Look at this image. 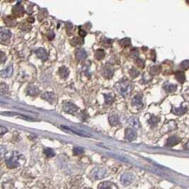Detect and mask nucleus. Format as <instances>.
<instances>
[{"label":"nucleus","mask_w":189,"mask_h":189,"mask_svg":"<svg viewBox=\"0 0 189 189\" xmlns=\"http://www.w3.org/2000/svg\"><path fill=\"white\" fill-rule=\"evenodd\" d=\"M114 73V70L113 69L112 67H109V66H106L103 67L102 70V75L104 77L107 79H111L113 77Z\"/></svg>","instance_id":"nucleus-12"},{"label":"nucleus","mask_w":189,"mask_h":189,"mask_svg":"<svg viewBox=\"0 0 189 189\" xmlns=\"http://www.w3.org/2000/svg\"><path fill=\"white\" fill-rule=\"evenodd\" d=\"M12 73H13V67L12 65H10L6 69L1 71V76L2 77H9L12 76Z\"/></svg>","instance_id":"nucleus-19"},{"label":"nucleus","mask_w":189,"mask_h":189,"mask_svg":"<svg viewBox=\"0 0 189 189\" xmlns=\"http://www.w3.org/2000/svg\"><path fill=\"white\" fill-rule=\"evenodd\" d=\"M132 105L137 109H140L143 107V97L140 95H135L134 98H132Z\"/></svg>","instance_id":"nucleus-9"},{"label":"nucleus","mask_w":189,"mask_h":189,"mask_svg":"<svg viewBox=\"0 0 189 189\" xmlns=\"http://www.w3.org/2000/svg\"><path fill=\"white\" fill-rule=\"evenodd\" d=\"M86 189H91V188H86Z\"/></svg>","instance_id":"nucleus-44"},{"label":"nucleus","mask_w":189,"mask_h":189,"mask_svg":"<svg viewBox=\"0 0 189 189\" xmlns=\"http://www.w3.org/2000/svg\"><path fill=\"white\" fill-rule=\"evenodd\" d=\"M27 93L31 96H35L39 93V89L35 85L30 84L27 88Z\"/></svg>","instance_id":"nucleus-15"},{"label":"nucleus","mask_w":189,"mask_h":189,"mask_svg":"<svg viewBox=\"0 0 189 189\" xmlns=\"http://www.w3.org/2000/svg\"><path fill=\"white\" fill-rule=\"evenodd\" d=\"M159 71V69H158L156 67H152L151 70H150V73H151L152 75H157Z\"/></svg>","instance_id":"nucleus-34"},{"label":"nucleus","mask_w":189,"mask_h":189,"mask_svg":"<svg viewBox=\"0 0 189 189\" xmlns=\"http://www.w3.org/2000/svg\"><path fill=\"white\" fill-rule=\"evenodd\" d=\"M7 131H8L7 128L3 127V126H1V136H2V135H4V133H6Z\"/></svg>","instance_id":"nucleus-39"},{"label":"nucleus","mask_w":189,"mask_h":189,"mask_svg":"<svg viewBox=\"0 0 189 189\" xmlns=\"http://www.w3.org/2000/svg\"><path fill=\"white\" fill-rule=\"evenodd\" d=\"M4 23L6 26H15L17 25V21H16V19L12 17H10V16H7V17H5L4 19Z\"/></svg>","instance_id":"nucleus-17"},{"label":"nucleus","mask_w":189,"mask_h":189,"mask_svg":"<svg viewBox=\"0 0 189 189\" xmlns=\"http://www.w3.org/2000/svg\"><path fill=\"white\" fill-rule=\"evenodd\" d=\"M59 74H60V76L61 77V78L64 79V80H66V79H67V77H68L69 74V69L67 68V67L63 66V67H60V68Z\"/></svg>","instance_id":"nucleus-18"},{"label":"nucleus","mask_w":189,"mask_h":189,"mask_svg":"<svg viewBox=\"0 0 189 189\" xmlns=\"http://www.w3.org/2000/svg\"><path fill=\"white\" fill-rule=\"evenodd\" d=\"M187 111V108L186 107H183V106H181V107L179 108H175L174 107L172 109V112L174 113V114L178 115V116H181V115H183L185 114Z\"/></svg>","instance_id":"nucleus-20"},{"label":"nucleus","mask_w":189,"mask_h":189,"mask_svg":"<svg viewBox=\"0 0 189 189\" xmlns=\"http://www.w3.org/2000/svg\"><path fill=\"white\" fill-rule=\"evenodd\" d=\"M137 64H138L139 67H144V62L142 60H138L137 61Z\"/></svg>","instance_id":"nucleus-40"},{"label":"nucleus","mask_w":189,"mask_h":189,"mask_svg":"<svg viewBox=\"0 0 189 189\" xmlns=\"http://www.w3.org/2000/svg\"><path fill=\"white\" fill-rule=\"evenodd\" d=\"M105 57V53L102 49L97 50L95 52V57L97 60H102Z\"/></svg>","instance_id":"nucleus-23"},{"label":"nucleus","mask_w":189,"mask_h":189,"mask_svg":"<svg viewBox=\"0 0 189 189\" xmlns=\"http://www.w3.org/2000/svg\"><path fill=\"white\" fill-rule=\"evenodd\" d=\"M176 78H177L178 82L182 84L185 81V75L183 72H178L176 73Z\"/></svg>","instance_id":"nucleus-22"},{"label":"nucleus","mask_w":189,"mask_h":189,"mask_svg":"<svg viewBox=\"0 0 189 189\" xmlns=\"http://www.w3.org/2000/svg\"><path fill=\"white\" fill-rule=\"evenodd\" d=\"M130 75L132 77H136L139 75V72L136 69L132 68L131 70L130 71Z\"/></svg>","instance_id":"nucleus-32"},{"label":"nucleus","mask_w":189,"mask_h":189,"mask_svg":"<svg viewBox=\"0 0 189 189\" xmlns=\"http://www.w3.org/2000/svg\"><path fill=\"white\" fill-rule=\"evenodd\" d=\"M109 123L111 125H116L119 123V118L117 115H112L109 117Z\"/></svg>","instance_id":"nucleus-21"},{"label":"nucleus","mask_w":189,"mask_h":189,"mask_svg":"<svg viewBox=\"0 0 189 189\" xmlns=\"http://www.w3.org/2000/svg\"><path fill=\"white\" fill-rule=\"evenodd\" d=\"M91 175L92 177L94 178V179L98 180V179H101L105 177V176L106 175V171L104 169H102V168H95L92 171Z\"/></svg>","instance_id":"nucleus-4"},{"label":"nucleus","mask_w":189,"mask_h":189,"mask_svg":"<svg viewBox=\"0 0 189 189\" xmlns=\"http://www.w3.org/2000/svg\"><path fill=\"white\" fill-rule=\"evenodd\" d=\"M13 13H14V15L17 17H23L24 12H25V10H24V6L21 5L20 4H16L15 6L13 7Z\"/></svg>","instance_id":"nucleus-7"},{"label":"nucleus","mask_w":189,"mask_h":189,"mask_svg":"<svg viewBox=\"0 0 189 189\" xmlns=\"http://www.w3.org/2000/svg\"><path fill=\"white\" fill-rule=\"evenodd\" d=\"M177 89V87L175 84H167L165 86V89L167 91L172 92L176 91Z\"/></svg>","instance_id":"nucleus-30"},{"label":"nucleus","mask_w":189,"mask_h":189,"mask_svg":"<svg viewBox=\"0 0 189 189\" xmlns=\"http://www.w3.org/2000/svg\"><path fill=\"white\" fill-rule=\"evenodd\" d=\"M6 55H4V53L3 52H1V62L2 63L4 62V61H6Z\"/></svg>","instance_id":"nucleus-36"},{"label":"nucleus","mask_w":189,"mask_h":189,"mask_svg":"<svg viewBox=\"0 0 189 189\" xmlns=\"http://www.w3.org/2000/svg\"><path fill=\"white\" fill-rule=\"evenodd\" d=\"M65 26H66V29H67V33H69V32L72 30V28H73V26H72V24H71L70 22H67Z\"/></svg>","instance_id":"nucleus-33"},{"label":"nucleus","mask_w":189,"mask_h":189,"mask_svg":"<svg viewBox=\"0 0 189 189\" xmlns=\"http://www.w3.org/2000/svg\"><path fill=\"white\" fill-rule=\"evenodd\" d=\"M105 41H106V43H103V45H104V46L108 47V45H110L109 44V43H110L109 39H106L105 40Z\"/></svg>","instance_id":"nucleus-41"},{"label":"nucleus","mask_w":189,"mask_h":189,"mask_svg":"<svg viewBox=\"0 0 189 189\" xmlns=\"http://www.w3.org/2000/svg\"><path fill=\"white\" fill-rule=\"evenodd\" d=\"M185 147L186 148L187 150H189V140L188 142H187L186 144V145H185Z\"/></svg>","instance_id":"nucleus-43"},{"label":"nucleus","mask_w":189,"mask_h":189,"mask_svg":"<svg viewBox=\"0 0 189 189\" xmlns=\"http://www.w3.org/2000/svg\"><path fill=\"white\" fill-rule=\"evenodd\" d=\"M1 94H6V93H9V88H8V86L4 83L1 84Z\"/></svg>","instance_id":"nucleus-27"},{"label":"nucleus","mask_w":189,"mask_h":189,"mask_svg":"<svg viewBox=\"0 0 189 189\" xmlns=\"http://www.w3.org/2000/svg\"><path fill=\"white\" fill-rule=\"evenodd\" d=\"M98 189H118V187L112 182L104 181L98 185Z\"/></svg>","instance_id":"nucleus-11"},{"label":"nucleus","mask_w":189,"mask_h":189,"mask_svg":"<svg viewBox=\"0 0 189 189\" xmlns=\"http://www.w3.org/2000/svg\"><path fill=\"white\" fill-rule=\"evenodd\" d=\"M62 110L67 114H75L78 111V107L74 103L69 102V101H65L62 104Z\"/></svg>","instance_id":"nucleus-3"},{"label":"nucleus","mask_w":189,"mask_h":189,"mask_svg":"<svg viewBox=\"0 0 189 189\" xmlns=\"http://www.w3.org/2000/svg\"><path fill=\"white\" fill-rule=\"evenodd\" d=\"M47 37H48V38L49 40L53 39V38L55 37L54 32H53V30H50V31L48 33V34H47Z\"/></svg>","instance_id":"nucleus-35"},{"label":"nucleus","mask_w":189,"mask_h":189,"mask_svg":"<svg viewBox=\"0 0 189 189\" xmlns=\"http://www.w3.org/2000/svg\"><path fill=\"white\" fill-rule=\"evenodd\" d=\"M44 154L46 155L48 157H53L55 156V152L51 148H46L44 150Z\"/></svg>","instance_id":"nucleus-29"},{"label":"nucleus","mask_w":189,"mask_h":189,"mask_svg":"<svg viewBox=\"0 0 189 189\" xmlns=\"http://www.w3.org/2000/svg\"><path fill=\"white\" fill-rule=\"evenodd\" d=\"M137 137V132L133 129H127L125 132V138L128 141H132Z\"/></svg>","instance_id":"nucleus-10"},{"label":"nucleus","mask_w":189,"mask_h":189,"mask_svg":"<svg viewBox=\"0 0 189 189\" xmlns=\"http://www.w3.org/2000/svg\"><path fill=\"white\" fill-rule=\"evenodd\" d=\"M182 66H183V67L184 69H186L188 68L189 67V61H184V62H182Z\"/></svg>","instance_id":"nucleus-37"},{"label":"nucleus","mask_w":189,"mask_h":189,"mask_svg":"<svg viewBox=\"0 0 189 189\" xmlns=\"http://www.w3.org/2000/svg\"><path fill=\"white\" fill-rule=\"evenodd\" d=\"M42 98H43L46 101H48L49 103H53L56 100V96L54 93L52 92H46L42 95Z\"/></svg>","instance_id":"nucleus-14"},{"label":"nucleus","mask_w":189,"mask_h":189,"mask_svg":"<svg viewBox=\"0 0 189 189\" xmlns=\"http://www.w3.org/2000/svg\"><path fill=\"white\" fill-rule=\"evenodd\" d=\"M135 179V176L130 173H125L123 174L120 178V182L123 185L127 186L130 184Z\"/></svg>","instance_id":"nucleus-6"},{"label":"nucleus","mask_w":189,"mask_h":189,"mask_svg":"<svg viewBox=\"0 0 189 189\" xmlns=\"http://www.w3.org/2000/svg\"><path fill=\"white\" fill-rule=\"evenodd\" d=\"M28 21L29 22V23H33V22L34 21V19L30 17L29 19H28Z\"/></svg>","instance_id":"nucleus-42"},{"label":"nucleus","mask_w":189,"mask_h":189,"mask_svg":"<svg viewBox=\"0 0 189 189\" xmlns=\"http://www.w3.org/2000/svg\"><path fill=\"white\" fill-rule=\"evenodd\" d=\"M75 55L79 61H83L87 58V53L84 49H78L76 52Z\"/></svg>","instance_id":"nucleus-16"},{"label":"nucleus","mask_w":189,"mask_h":189,"mask_svg":"<svg viewBox=\"0 0 189 189\" xmlns=\"http://www.w3.org/2000/svg\"><path fill=\"white\" fill-rule=\"evenodd\" d=\"M120 44L123 47H127L131 45V41L130 38H123L120 41Z\"/></svg>","instance_id":"nucleus-25"},{"label":"nucleus","mask_w":189,"mask_h":189,"mask_svg":"<svg viewBox=\"0 0 189 189\" xmlns=\"http://www.w3.org/2000/svg\"><path fill=\"white\" fill-rule=\"evenodd\" d=\"M84 152V150L83 148L80 147H75L73 148V153L75 155H80Z\"/></svg>","instance_id":"nucleus-26"},{"label":"nucleus","mask_w":189,"mask_h":189,"mask_svg":"<svg viewBox=\"0 0 189 189\" xmlns=\"http://www.w3.org/2000/svg\"><path fill=\"white\" fill-rule=\"evenodd\" d=\"M105 97V102H106V104H111L113 102H114V96H113L112 94L109 93V94L104 95Z\"/></svg>","instance_id":"nucleus-24"},{"label":"nucleus","mask_w":189,"mask_h":189,"mask_svg":"<svg viewBox=\"0 0 189 189\" xmlns=\"http://www.w3.org/2000/svg\"><path fill=\"white\" fill-rule=\"evenodd\" d=\"M116 87L118 92H120V93L123 97H127V96H128L129 95H130V93H131V84L130 83L129 81L126 80L120 81V82L116 84Z\"/></svg>","instance_id":"nucleus-2"},{"label":"nucleus","mask_w":189,"mask_h":189,"mask_svg":"<svg viewBox=\"0 0 189 189\" xmlns=\"http://www.w3.org/2000/svg\"><path fill=\"white\" fill-rule=\"evenodd\" d=\"M35 53L36 54L37 57H38L39 59L43 61H46L48 60V54L47 53V51L44 48H38V49L35 50Z\"/></svg>","instance_id":"nucleus-8"},{"label":"nucleus","mask_w":189,"mask_h":189,"mask_svg":"<svg viewBox=\"0 0 189 189\" xmlns=\"http://www.w3.org/2000/svg\"><path fill=\"white\" fill-rule=\"evenodd\" d=\"M79 34H80V36L84 37V36H85V35H87V33H86V31H85V30H82V29L80 28V30H79Z\"/></svg>","instance_id":"nucleus-38"},{"label":"nucleus","mask_w":189,"mask_h":189,"mask_svg":"<svg viewBox=\"0 0 189 189\" xmlns=\"http://www.w3.org/2000/svg\"><path fill=\"white\" fill-rule=\"evenodd\" d=\"M21 157V155L17 152H12L9 153L5 157V162L6 165L11 169L17 167L20 164L19 161H20Z\"/></svg>","instance_id":"nucleus-1"},{"label":"nucleus","mask_w":189,"mask_h":189,"mask_svg":"<svg viewBox=\"0 0 189 189\" xmlns=\"http://www.w3.org/2000/svg\"><path fill=\"white\" fill-rule=\"evenodd\" d=\"M159 119L158 118L153 116V117L150 118V119L149 120V123L151 125H156L159 123Z\"/></svg>","instance_id":"nucleus-31"},{"label":"nucleus","mask_w":189,"mask_h":189,"mask_svg":"<svg viewBox=\"0 0 189 189\" xmlns=\"http://www.w3.org/2000/svg\"><path fill=\"white\" fill-rule=\"evenodd\" d=\"M181 139L179 138H178L177 136H172L170 137V138H168V140H166V146L167 147H174L176 145L179 144L180 143Z\"/></svg>","instance_id":"nucleus-13"},{"label":"nucleus","mask_w":189,"mask_h":189,"mask_svg":"<svg viewBox=\"0 0 189 189\" xmlns=\"http://www.w3.org/2000/svg\"><path fill=\"white\" fill-rule=\"evenodd\" d=\"M11 37H12V33L8 29L1 28L0 31V40L1 43H6L9 41Z\"/></svg>","instance_id":"nucleus-5"},{"label":"nucleus","mask_w":189,"mask_h":189,"mask_svg":"<svg viewBox=\"0 0 189 189\" xmlns=\"http://www.w3.org/2000/svg\"><path fill=\"white\" fill-rule=\"evenodd\" d=\"M71 43H72V46H77V45L82 44V43H83V39H81L80 38H77V37H76V38H73V39L72 40Z\"/></svg>","instance_id":"nucleus-28"}]
</instances>
